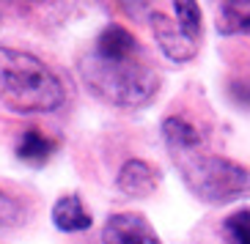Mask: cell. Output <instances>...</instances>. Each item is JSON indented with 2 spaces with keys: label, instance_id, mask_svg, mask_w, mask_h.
Instances as JSON below:
<instances>
[{
  "label": "cell",
  "instance_id": "obj_7",
  "mask_svg": "<svg viewBox=\"0 0 250 244\" xmlns=\"http://www.w3.org/2000/svg\"><path fill=\"white\" fill-rule=\"evenodd\" d=\"M162 137H165V146H168L173 159L204 148V134L182 115H170L162 121Z\"/></svg>",
  "mask_w": 250,
  "mask_h": 244
},
{
  "label": "cell",
  "instance_id": "obj_10",
  "mask_svg": "<svg viewBox=\"0 0 250 244\" xmlns=\"http://www.w3.org/2000/svg\"><path fill=\"white\" fill-rule=\"evenodd\" d=\"M138 50H140L138 38H135L124 25H107V28L96 36V41H94V52L107 55V58L132 55V52H138Z\"/></svg>",
  "mask_w": 250,
  "mask_h": 244
},
{
  "label": "cell",
  "instance_id": "obj_3",
  "mask_svg": "<svg viewBox=\"0 0 250 244\" xmlns=\"http://www.w3.org/2000/svg\"><path fill=\"white\" fill-rule=\"evenodd\" d=\"M187 189L206 203H228L250 192V168L217 154L192 151L173 159Z\"/></svg>",
  "mask_w": 250,
  "mask_h": 244
},
{
  "label": "cell",
  "instance_id": "obj_4",
  "mask_svg": "<svg viewBox=\"0 0 250 244\" xmlns=\"http://www.w3.org/2000/svg\"><path fill=\"white\" fill-rule=\"evenodd\" d=\"M151 30H154V38H157V44H160V50L165 52L170 60L187 63V60L195 58V52H198V38H192L190 33H184L182 25L173 22L170 17L154 11V14H151Z\"/></svg>",
  "mask_w": 250,
  "mask_h": 244
},
{
  "label": "cell",
  "instance_id": "obj_6",
  "mask_svg": "<svg viewBox=\"0 0 250 244\" xmlns=\"http://www.w3.org/2000/svg\"><path fill=\"white\" fill-rule=\"evenodd\" d=\"M118 189L129 198H148L160 187V170L143 159H126L116 178Z\"/></svg>",
  "mask_w": 250,
  "mask_h": 244
},
{
  "label": "cell",
  "instance_id": "obj_9",
  "mask_svg": "<svg viewBox=\"0 0 250 244\" xmlns=\"http://www.w3.org/2000/svg\"><path fill=\"white\" fill-rule=\"evenodd\" d=\"M58 151V140H52L47 137L44 132H39V129H28V132L20 137L17 143V156H20V162L25 165H33V168H42L44 162H50V156Z\"/></svg>",
  "mask_w": 250,
  "mask_h": 244
},
{
  "label": "cell",
  "instance_id": "obj_12",
  "mask_svg": "<svg viewBox=\"0 0 250 244\" xmlns=\"http://www.w3.org/2000/svg\"><path fill=\"white\" fill-rule=\"evenodd\" d=\"M223 239L226 244H250V208L234 211L223 222Z\"/></svg>",
  "mask_w": 250,
  "mask_h": 244
},
{
  "label": "cell",
  "instance_id": "obj_2",
  "mask_svg": "<svg viewBox=\"0 0 250 244\" xmlns=\"http://www.w3.org/2000/svg\"><path fill=\"white\" fill-rule=\"evenodd\" d=\"M80 77L102 102L129 110L151 102L160 88V77L140 50L121 58H107L91 50L80 60Z\"/></svg>",
  "mask_w": 250,
  "mask_h": 244
},
{
  "label": "cell",
  "instance_id": "obj_11",
  "mask_svg": "<svg viewBox=\"0 0 250 244\" xmlns=\"http://www.w3.org/2000/svg\"><path fill=\"white\" fill-rule=\"evenodd\" d=\"M217 30L223 36H234V33L250 30V3H242V0L220 3V8H217Z\"/></svg>",
  "mask_w": 250,
  "mask_h": 244
},
{
  "label": "cell",
  "instance_id": "obj_8",
  "mask_svg": "<svg viewBox=\"0 0 250 244\" xmlns=\"http://www.w3.org/2000/svg\"><path fill=\"white\" fill-rule=\"evenodd\" d=\"M52 222L55 228L63 233H80V230L91 228V214L85 211L80 195H63V198L52 206Z\"/></svg>",
  "mask_w": 250,
  "mask_h": 244
},
{
  "label": "cell",
  "instance_id": "obj_14",
  "mask_svg": "<svg viewBox=\"0 0 250 244\" xmlns=\"http://www.w3.org/2000/svg\"><path fill=\"white\" fill-rule=\"evenodd\" d=\"M17 222H20V203L0 189V228H8Z\"/></svg>",
  "mask_w": 250,
  "mask_h": 244
},
{
  "label": "cell",
  "instance_id": "obj_13",
  "mask_svg": "<svg viewBox=\"0 0 250 244\" xmlns=\"http://www.w3.org/2000/svg\"><path fill=\"white\" fill-rule=\"evenodd\" d=\"M176 22L182 25L184 33L192 38H201V8L195 3H176Z\"/></svg>",
  "mask_w": 250,
  "mask_h": 244
},
{
  "label": "cell",
  "instance_id": "obj_1",
  "mask_svg": "<svg viewBox=\"0 0 250 244\" xmlns=\"http://www.w3.org/2000/svg\"><path fill=\"white\" fill-rule=\"evenodd\" d=\"M66 102L63 82L30 52L0 47V107L17 115L52 113Z\"/></svg>",
  "mask_w": 250,
  "mask_h": 244
},
{
  "label": "cell",
  "instance_id": "obj_5",
  "mask_svg": "<svg viewBox=\"0 0 250 244\" xmlns=\"http://www.w3.org/2000/svg\"><path fill=\"white\" fill-rule=\"evenodd\" d=\"M102 244H162L143 214L121 211L104 222Z\"/></svg>",
  "mask_w": 250,
  "mask_h": 244
}]
</instances>
